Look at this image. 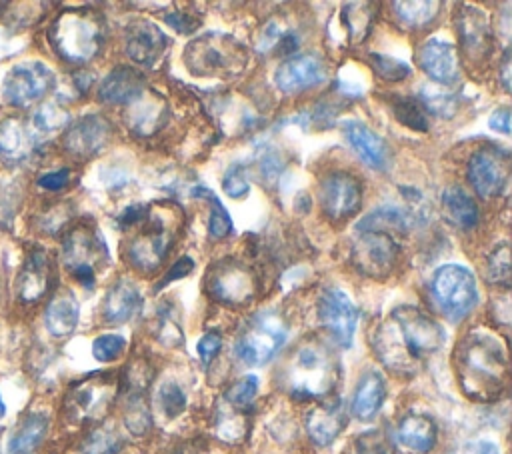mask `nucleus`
<instances>
[{
	"instance_id": "nucleus-41",
	"label": "nucleus",
	"mask_w": 512,
	"mask_h": 454,
	"mask_svg": "<svg viewBox=\"0 0 512 454\" xmlns=\"http://www.w3.org/2000/svg\"><path fill=\"white\" fill-rule=\"evenodd\" d=\"M192 196H202L206 200H210V212H208V234L212 238H224L230 234L232 230V220H230V214L228 210L224 208V204L206 188H196L192 190Z\"/></svg>"
},
{
	"instance_id": "nucleus-19",
	"label": "nucleus",
	"mask_w": 512,
	"mask_h": 454,
	"mask_svg": "<svg viewBox=\"0 0 512 454\" xmlns=\"http://www.w3.org/2000/svg\"><path fill=\"white\" fill-rule=\"evenodd\" d=\"M326 78V64L318 54H296L280 62L274 82L280 92L294 96L318 86Z\"/></svg>"
},
{
	"instance_id": "nucleus-21",
	"label": "nucleus",
	"mask_w": 512,
	"mask_h": 454,
	"mask_svg": "<svg viewBox=\"0 0 512 454\" xmlns=\"http://www.w3.org/2000/svg\"><path fill=\"white\" fill-rule=\"evenodd\" d=\"M126 54L136 64L152 68L166 52L170 40L162 32L160 26H156L150 20H134L126 28Z\"/></svg>"
},
{
	"instance_id": "nucleus-1",
	"label": "nucleus",
	"mask_w": 512,
	"mask_h": 454,
	"mask_svg": "<svg viewBox=\"0 0 512 454\" xmlns=\"http://www.w3.org/2000/svg\"><path fill=\"white\" fill-rule=\"evenodd\" d=\"M444 328L416 306L390 310L370 334L376 358L398 376H414L444 346Z\"/></svg>"
},
{
	"instance_id": "nucleus-46",
	"label": "nucleus",
	"mask_w": 512,
	"mask_h": 454,
	"mask_svg": "<svg viewBox=\"0 0 512 454\" xmlns=\"http://www.w3.org/2000/svg\"><path fill=\"white\" fill-rule=\"evenodd\" d=\"M488 278L492 284L508 290L510 286V250L508 242L498 244L488 256Z\"/></svg>"
},
{
	"instance_id": "nucleus-10",
	"label": "nucleus",
	"mask_w": 512,
	"mask_h": 454,
	"mask_svg": "<svg viewBox=\"0 0 512 454\" xmlns=\"http://www.w3.org/2000/svg\"><path fill=\"white\" fill-rule=\"evenodd\" d=\"M288 326L278 312L254 314L234 342V354L246 366L266 364L286 342Z\"/></svg>"
},
{
	"instance_id": "nucleus-42",
	"label": "nucleus",
	"mask_w": 512,
	"mask_h": 454,
	"mask_svg": "<svg viewBox=\"0 0 512 454\" xmlns=\"http://www.w3.org/2000/svg\"><path fill=\"white\" fill-rule=\"evenodd\" d=\"M366 58H368V64H370L372 72L378 74L386 82H400V80L408 78V74H410V66L406 62H402L398 58H392L388 54L370 52Z\"/></svg>"
},
{
	"instance_id": "nucleus-29",
	"label": "nucleus",
	"mask_w": 512,
	"mask_h": 454,
	"mask_svg": "<svg viewBox=\"0 0 512 454\" xmlns=\"http://www.w3.org/2000/svg\"><path fill=\"white\" fill-rule=\"evenodd\" d=\"M80 318V306L76 296L70 290H60L56 292L44 312V324L46 330L56 336V338H64L68 334H72L76 330Z\"/></svg>"
},
{
	"instance_id": "nucleus-6",
	"label": "nucleus",
	"mask_w": 512,
	"mask_h": 454,
	"mask_svg": "<svg viewBox=\"0 0 512 454\" xmlns=\"http://www.w3.org/2000/svg\"><path fill=\"white\" fill-rule=\"evenodd\" d=\"M108 246L92 222L74 224L62 240V262L70 276L86 288H92L96 276L108 264Z\"/></svg>"
},
{
	"instance_id": "nucleus-40",
	"label": "nucleus",
	"mask_w": 512,
	"mask_h": 454,
	"mask_svg": "<svg viewBox=\"0 0 512 454\" xmlns=\"http://www.w3.org/2000/svg\"><path fill=\"white\" fill-rule=\"evenodd\" d=\"M124 448V438L112 426H96L80 444L82 454H118Z\"/></svg>"
},
{
	"instance_id": "nucleus-56",
	"label": "nucleus",
	"mask_w": 512,
	"mask_h": 454,
	"mask_svg": "<svg viewBox=\"0 0 512 454\" xmlns=\"http://www.w3.org/2000/svg\"><path fill=\"white\" fill-rule=\"evenodd\" d=\"M68 182H70V170L68 168L52 170V172H46L38 178V186L42 190H48V192H58V190L66 188Z\"/></svg>"
},
{
	"instance_id": "nucleus-26",
	"label": "nucleus",
	"mask_w": 512,
	"mask_h": 454,
	"mask_svg": "<svg viewBox=\"0 0 512 454\" xmlns=\"http://www.w3.org/2000/svg\"><path fill=\"white\" fill-rule=\"evenodd\" d=\"M140 308H142V294L138 286L128 278H120L108 288L104 296L102 318L108 324H124L130 318H134V314H138Z\"/></svg>"
},
{
	"instance_id": "nucleus-18",
	"label": "nucleus",
	"mask_w": 512,
	"mask_h": 454,
	"mask_svg": "<svg viewBox=\"0 0 512 454\" xmlns=\"http://www.w3.org/2000/svg\"><path fill=\"white\" fill-rule=\"evenodd\" d=\"M54 264L50 254L42 246H34L26 252L22 266L14 280L16 298L24 304L38 302L52 286Z\"/></svg>"
},
{
	"instance_id": "nucleus-59",
	"label": "nucleus",
	"mask_w": 512,
	"mask_h": 454,
	"mask_svg": "<svg viewBox=\"0 0 512 454\" xmlns=\"http://www.w3.org/2000/svg\"><path fill=\"white\" fill-rule=\"evenodd\" d=\"M488 126L500 134H510V108L508 106H500L496 108L490 118H488Z\"/></svg>"
},
{
	"instance_id": "nucleus-50",
	"label": "nucleus",
	"mask_w": 512,
	"mask_h": 454,
	"mask_svg": "<svg viewBox=\"0 0 512 454\" xmlns=\"http://www.w3.org/2000/svg\"><path fill=\"white\" fill-rule=\"evenodd\" d=\"M152 376H154V370L152 366L142 360V358H136L128 368H126V386L130 388V396L132 394H144L146 388L150 386L152 382Z\"/></svg>"
},
{
	"instance_id": "nucleus-9",
	"label": "nucleus",
	"mask_w": 512,
	"mask_h": 454,
	"mask_svg": "<svg viewBox=\"0 0 512 454\" xmlns=\"http://www.w3.org/2000/svg\"><path fill=\"white\" fill-rule=\"evenodd\" d=\"M120 378L114 372H94L76 380L64 398V412L76 424L102 420L114 404Z\"/></svg>"
},
{
	"instance_id": "nucleus-51",
	"label": "nucleus",
	"mask_w": 512,
	"mask_h": 454,
	"mask_svg": "<svg viewBox=\"0 0 512 454\" xmlns=\"http://www.w3.org/2000/svg\"><path fill=\"white\" fill-rule=\"evenodd\" d=\"M34 124H36V128H40L44 132L58 130L68 124V112L56 104H44L36 110Z\"/></svg>"
},
{
	"instance_id": "nucleus-2",
	"label": "nucleus",
	"mask_w": 512,
	"mask_h": 454,
	"mask_svg": "<svg viewBox=\"0 0 512 454\" xmlns=\"http://www.w3.org/2000/svg\"><path fill=\"white\" fill-rule=\"evenodd\" d=\"M454 370L462 392L476 402H494L510 382L504 340L486 328H472L454 348Z\"/></svg>"
},
{
	"instance_id": "nucleus-58",
	"label": "nucleus",
	"mask_w": 512,
	"mask_h": 454,
	"mask_svg": "<svg viewBox=\"0 0 512 454\" xmlns=\"http://www.w3.org/2000/svg\"><path fill=\"white\" fill-rule=\"evenodd\" d=\"M452 454H500V450L490 440H474L458 446Z\"/></svg>"
},
{
	"instance_id": "nucleus-20",
	"label": "nucleus",
	"mask_w": 512,
	"mask_h": 454,
	"mask_svg": "<svg viewBox=\"0 0 512 454\" xmlns=\"http://www.w3.org/2000/svg\"><path fill=\"white\" fill-rule=\"evenodd\" d=\"M112 126L102 114H86L72 122L64 134V148L70 156L86 160L96 156L110 140Z\"/></svg>"
},
{
	"instance_id": "nucleus-5",
	"label": "nucleus",
	"mask_w": 512,
	"mask_h": 454,
	"mask_svg": "<svg viewBox=\"0 0 512 454\" xmlns=\"http://www.w3.org/2000/svg\"><path fill=\"white\" fill-rule=\"evenodd\" d=\"M48 40L62 60L86 64L100 54L106 40V24L100 12L92 8H66L52 20Z\"/></svg>"
},
{
	"instance_id": "nucleus-54",
	"label": "nucleus",
	"mask_w": 512,
	"mask_h": 454,
	"mask_svg": "<svg viewBox=\"0 0 512 454\" xmlns=\"http://www.w3.org/2000/svg\"><path fill=\"white\" fill-rule=\"evenodd\" d=\"M164 22L168 26H172L180 34H190V32H194L200 26V18L194 16L192 12H186V10H172V12H168L164 16Z\"/></svg>"
},
{
	"instance_id": "nucleus-53",
	"label": "nucleus",
	"mask_w": 512,
	"mask_h": 454,
	"mask_svg": "<svg viewBox=\"0 0 512 454\" xmlns=\"http://www.w3.org/2000/svg\"><path fill=\"white\" fill-rule=\"evenodd\" d=\"M420 104L438 116H452V112L456 110V100L446 92H422Z\"/></svg>"
},
{
	"instance_id": "nucleus-32",
	"label": "nucleus",
	"mask_w": 512,
	"mask_h": 454,
	"mask_svg": "<svg viewBox=\"0 0 512 454\" xmlns=\"http://www.w3.org/2000/svg\"><path fill=\"white\" fill-rule=\"evenodd\" d=\"M398 440L412 452L426 454L436 444V424L424 414H406L398 422Z\"/></svg>"
},
{
	"instance_id": "nucleus-37",
	"label": "nucleus",
	"mask_w": 512,
	"mask_h": 454,
	"mask_svg": "<svg viewBox=\"0 0 512 454\" xmlns=\"http://www.w3.org/2000/svg\"><path fill=\"white\" fill-rule=\"evenodd\" d=\"M392 8L398 22L412 30L426 28L440 14V2H392Z\"/></svg>"
},
{
	"instance_id": "nucleus-13",
	"label": "nucleus",
	"mask_w": 512,
	"mask_h": 454,
	"mask_svg": "<svg viewBox=\"0 0 512 454\" xmlns=\"http://www.w3.org/2000/svg\"><path fill=\"white\" fill-rule=\"evenodd\" d=\"M56 84L54 72L40 60H24L14 64L4 80V100L14 108H30L38 104Z\"/></svg>"
},
{
	"instance_id": "nucleus-38",
	"label": "nucleus",
	"mask_w": 512,
	"mask_h": 454,
	"mask_svg": "<svg viewBox=\"0 0 512 454\" xmlns=\"http://www.w3.org/2000/svg\"><path fill=\"white\" fill-rule=\"evenodd\" d=\"M214 430L222 440H226L230 444L240 442L248 432L246 408H236V406H230L228 402H224V408H220L216 414Z\"/></svg>"
},
{
	"instance_id": "nucleus-33",
	"label": "nucleus",
	"mask_w": 512,
	"mask_h": 454,
	"mask_svg": "<svg viewBox=\"0 0 512 454\" xmlns=\"http://www.w3.org/2000/svg\"><path fill=\"white\" fill-rule=\"evenodd\" d=\"M34 138L18 118L0 122V158L6 162H22L32 154Z\"/></svg>"
},
{
	"instance_id": "nucleus-30",
	"label": "nucleus",
	"mask_w": 512,
	"mask_h": 454,
	"mask_svg": "<svg viewBox=\"0 0 512 454\" xmlns=\"http://www.w3.org/2000/svg\"><path fill=\"white\" fill-rule=\"evenodd\" d=\"M374 4L370 2H348L338 12V32L344 36L348 46L362 44L370 34L374 22Z\"/></svg>"
},
{
	"instance_id": "nucleus-16",
	"label": "nucleus",
	"mask_w": 512,
	"mask_h": 454,
	"mask_svg": "<svg viewBox=\"0 0 512 454\" xmlns=\"http://www.w3.org/2000/svg\"><path fill=\"white\" fill-rule=\"evenodd\" d=\"M456 34L464 58L470 64H486L494 52V30L482 8L462 4L456 12Z\"/></svg>"
},
{
	"instance_id": "nucleus-36",
	"label": "nucleus",
	"mask_w": 512,
	"mask_h": 454,
	"mask_svg": "<svg viewBox=\"0 0 512 454\" xmlns=\"http://www.w3.org/2000/svg\"><path fill=\"white\" fill-rule=\"evenodd\" d=\"M412 224V216L398 208V206H380L376 210H372L368 216H364L356 228L358 230H380V232H388V234H404Z\"/></svg>"
},
{
	"instance_id": "nucleus-25",
	"label": "nucleus",
	"mask_w": 512,
	"mask_h": 454,
	"mask_svg": "<svg viewBox=\"0 0 512 454\" xmlns=\"http://www.w3.org/2000/svg\"><path fill=\"white\" fill-rule=\"evenodd\" d=\"M344 136L348 144L354 148V152L360 156L364 164H368L374 170H384L388 164V146L386 142L366 124L358 120H348L342 126Z\"/></svg>"
},
{
	"instance_id": "nucleus-48",
	"label": "nucleus",
	"mask_w": 512,
	"mask_h": 454,
	"mask_svg": "<svg viewBox=\"0 0 512 454\" xmlns=\"http://www.w3.org/2000/svg\"><path fill=\"white\" fill-rule=\"evenodd\" d=\"M258 392V378L254 374H248L240 380H236L224 394V402L236 408H248Z\"/></svg>"
},
{
	"instance_id": "nucleus-61",
	"label": "nucleus",
	"mask_w": 512,
	"mask_h": 454,
	"mask_svg": "<svg viewBox=\"0 0 512 454\" xmlns=\"http://www.w3.org/2000/svg\"><path fill=\"white\" fill-rule=\"evenodd\" d=\"M4 414H6V404H4V400L0 396V418H4Z\"/></svg>"
},
{
	"instance_id": "nucleus-24",
	"label": "nucleus",
	"mask_w": 512,
	"mask_h": 454,
	"mask_svg": "<svg viewBox=\"0 0 512 454\" xmlns=\"http://www.w3.org/2000/svg\"><path fill=\"white\" fill-rule=\"evenodd\" d=\"M346 426V412L340 400H330L314 406L306 414V432L316 446L332 444Z\"/></svg>"
},
{
	"instance_id": "nucleus-60",
	"label": "nucleus",
	"mask_w": 512,
	"mask_h": 454,
	"mask_svg": "<svg viewBox=\"0 0 512 454\" xmlns=\"http://www.w3.org/2000/svg\"><path fill=\"white\" fill-rule=\"evenodd\" d=\"M500 80H502L504 90L510 92V52L508 50L504 52L502 62H500Z\"/></svg>"
},
{
	"instance_id": "nucleus-15",
	"label": "nucleus",
	"mask_w": 512,
	"mask_h": 454,
	"mask_svg": "<svg viewBox=\"0 0 512 454\" xmlns=\"http://www.w3.org/2000/svg\"><path fill=\"white\" fill-rule=\"evenodd\" d=\"M318 204L332 222H344L362 206V184L346 170H330L318 182Z\"/></svg>"
},
{
	"instance_id": "nucleus-31",
	"label": "nucleus",
	"mask_w": 512,
	"mask_h": 454,
	"mask_svg": "<svg viewBox=\"0 0 512 454\" xmlns=\"http://www.w3.org/2000/svg\"><path fill=\"white\" fill-rule=\"evenodd\" d=\"M444 216L460 230H470L480 220V210L474 198L458 184L446 186L440 194Z\"/></svg>"
},
{
	"instance_id": "nucleus-52",
	"label": "nucleus",
	"mask_w": 512,
	"mask_h": 454,
	"mask_svg": "<svg viewBox=\"0 0 512 454\" xmlns=\"http://www.w3.org/2000/svg\"><path fill=\"white\" fill-rule=\"evenodd\" d=\"M222 188L230 198H242L248 194L250 184L242 164H232L222 176Z\"/></svg>"
},
{
	"instance_id": "nucleus-39",
	"label": "nucleus",
	"mask_w": 512,
	"mask_h": 454,
	"mask_svg": "<svg viewBox=\"0 0 512 454\" xmlns=\"http://www.w3.org/2000/svg\"><path fill=\"white\" fill-rule=\"evenodd\" d=\"M390 108L394 112V118L408 126L414 132H426L428 130V118L424 112V106L418 98L412 96H394L390 102Z\"/></svg>"
},
{
	"instance_id": "nucleus-34",
	"label": "nucleus",
	"mask_w": 512,
	"mask_h": 454,
	"mask_svg": "<svg viewBox=\"0 0 512 454\" xmlns=\"http://www.w3.org/2000/svg\"><path fill=\"white\" fill-rule=\"evenodd\" d=\"M256 48L262 54L290 56L298 48V34L288 22L280 18H272L262 26L256 40Z\"/></svg>"
},
{
	"instance_id": "nucleus-57",
	"label": "nucleus",
	"mask_w": 512,
	"mask_h": 454,
	"mask_svg": "<svg viewBox=\"0 0 512 454\" xmlns=\"http://www.w3.org/2000/svg\"><path fill=\"white\" fill-rule=\"evenodd\" d=\"M192 270H194V260H192L190 256H182L180 260H176V262L170 266V270L164 274V278L160 280V284L156 286V290L168 286V284L174 282V280H180V278L188 276Z\"/></svg>"
},
{
	"instance_id": "nucleus-28",
	"label": "nucleus",
	"mask_w": 512,
	"mask_h": 454,
	"mask_svg": "<svg viewBox=\"0 0 512 454\" xmlns=\"http://www.w3.org/2000/svg\"><path fill=\"white\" fill-rule=\"evenodd\" d=\"M386 400V380L380 372L368 370L360 376L354 396H352V414L360 422L372 420Z\"/></svg>"
},
{
	"instance_id": "nucleus-44",
	"label": "nucleus",
	"mask_w": 512,
	"mask_h": 454,
	"mask_svg": "<svg viewBox=\"0 0 512 454\" xmlns=\"http://www.w3.org/2000/svg\"><path fill=\"white\" fill-rule=\"evenodd\" d=\"M156 336L166 346H178L182 344V328L176 318V312L170 304L158 306L156 312Z\"/></svg>"
},
{
	"instance_id": "nucleus-49",
	"label": "nucleus",
	"mask_w": 512,
	"mask_h": 454,
	"mask_svg": "<svg viewBox=\"0 0 512 454\" xmlns=\"http://www.w3.org/2000/svg\"><path fill=\"white\" fill-rule=\"evenodd\" d=\"M126 348V340L120 334H102L92 342V356L98 362L116 360Z\"/></svg>"
},
{
	"instance_id": "nucleus-22",
	"label": "nucleus",
	"mask_w": 512,
	"mask_h": 454,
	"mask_svg": "<svg viewBox=\"0 0 512 454\" xmlns=\"http://www.w3.org/2000/svg\"><path fill=\"white\" fill-rule=\"evenodd\" d=\"M420 70L436 84H452L460 76L458 50L452 42L442 38H428L416 54Z\"/></svg>"
},
{
	"instance_id": "nucleus-23",
	"label": "nucleus",
	"mask_w": 512,
	"mask_h": 454,
	"mask_svg": "<svg viewBox=\"0 0 512 454\" xmlns=\"http://www.w3.org/2000/svg\"><path fill=\"white\" fill-rule=\"evenodd\" d=\"M146 90L144 76L130 66L112 68L98 86V98L106 104H124L128 106Z\"/></svg>"
},
{
	"instance_id": "nucleus-27",
	"label": "nucleus",
	"mask_w": 512,
	"mask_h": 454,
	"mask_svg": "<svg viewBox=\"0 0 512 454\" xmlns=\"http://www.w3.org/2000/svg\"><path fill=\"white\" fill-rule=\"evenodd\" d=\"M166 106L162 98L154 92H142L134 102L128 104L126 112V126L136 136H152L162 128V122L166 120Z\"/></svg>"
},
{
	"instance_id": "nucleus-3",
	"label": "nucleus",
	"mask_w": 512,
	"mask_h": 454,
	"mask_svg": "<svg viewBox=\"0 0 512 454\" xmlns=\"http://www.w3.org/2000/svg\"><path fill=\"white\" fill-rule=\"evenodd\" d=\"M338 358L320 340H302L282 362L278 380L282 388L300 400L324 398L338 384Z\"/></svg>"
},
{
	"instance_id": "nucleus-17",
	"label": "nucleus",
	"mask_w": 512,
	"mask_h": 454,
	"mask_svg": "<svg viewBox=\"0 0 512 454\" xmlns=\"http://www.w3.org/2000/svg\"><path fill=\"white\" fill-rule=\"evenodd\" d=\"M316 310L318 320L322 328L330 334V338L338 346L348 348L352 344L358 324V308L352 302V298L340 288H326L318 296Z\"/></svg>"
},
{
	"instance_id": "nucleus-45",
	"label": "nucleus",
	"mask_w": 512,
	"mask_h": 454,
	"mask_svg": "<svg viewBox=\"0 0 512 454\" xmlns=\"http://www.w3.org/2000/svg\"><path fill=\"white\" fill-rule=\"evenodd\" d=\"M156 402H158V408L162 410V414L172 420V418H176V416H180L184 412V408H186V394H184V390L174 380H166L158 388Z\"/></svg>"
},
{
	"instance_id": "nucleus-11",
	"label": "nucleus",
	"mask_w": 512,
	"mask_h": 454,
	"mask_svg": "<svg viewBox=\"0 0 512 454\" xmlns=\"http://www.w3.org/2000/svg\"><path fill=\"white\" fill-rule=\"evenodd\" d=\"M206 294L232 308H240L250 304L258 292L256 272L238 258L226 256L216 260L204 276Z\"/></svg>"
},
{
	"instance_id": "nucleus-14",
	"label": "nucleus",
	"mask_w": 512,
	"mask_h": 454,
	"mask_svg": "<svg viewBox=\"0 0 512 454\" xmlns=\"http://www.w3.org/2000/svg\"><path fill=\"white\" fill-rule=\"evenodd\" d=\"M466 178L480 198H498L510 180V154L494 144L474 150L466 164Z\"/></svg>"
},
{
	"instance_id": "nucleus-43",
	"label": "nucleus",
	"mask_w": 512,
	"mask_h": 454,
	"mask_svg": "<svg viewBox=\"0 0 512 454\" xmlns=\"http://www.w3.org/2000/svg\"><path fill=\"white\" fill-rule=\"evenodd\" d=\"M124 424L134 436H142L148 432L152 418H150V410L146 406L144 394H132L128 398L126 410H124Z\"/></svg>"
},
{
	"instance_id": "nucleus-55",
	"label": "nucleus",
	"mask_w": 512,
	"mask_h": 454,
	"mask_svg": "<svg viewBox=\"0 0 512 454\" xmlns=\"http://www.w3.org/2000/svg\"><path fill=\"white\" fill-rule=\"evenodd\" d=\"M196 350H198V356L204 364H210L218 352L222 350V336L218 332H206L198 344H196Z\"/></svg>"
},
{
	"instance_id": "nucleus-47",
	"label": "nucleus",
	"mask_w": 512,
	"mask_h": 454,
	"mask_svg": "<svg viewBox=\"0 0 512 454\" xmlns=\"http://www.w3.org/2000/svg\"><path fill=\"white\" fill-rule=\"evenodd\" d=\"M354 450L356 454H396L392 438L380 428L360 434L354 440Z\"/></svg>"
},
{
	"instance_id": "nucleus-12",
	"label": "nucleus",
	"mask_w": 512,
	"mask_h": 454,
	"mask_svg": "<svg viewBox=\"0 0 512 454\" xmlns=\"http://www.w3.org/2000/svg\"><path fill=\"white\" fill-rule=\"evenodd\" d=\"M400 242L394 234L380 230H358L352 240L350 260L352 266L368 278L382 280L398 264Z\"/></svg>"
},
{
	"instance_id": "nucleus-4",
	"label": "nucleus",
	"mask_w": 512,
	"mask_h": 454,
	"mask_svg": "<svg viewBox=\"0 0 512 454\" xmlns=\"http://www.w3.org/2000/svg\"><path fill=\"white\" fill-rule=\"evenodd\" d=\"M182 224V210L166 202L146 204L136 232L128 238L126 260L140 274H154L170 254ZM132 226V228H134Z\"/></svg>"
},
{
	"instance_id": "nucleus-8",
	"label": "nucleus",
	"mask_w": 512,
	"mask_h": 454,
	"mask_svg": "<svg viewBox=\"0 0 512 454\" xmlns=\"http://www.w3.org/2000/svg\"><path fill=\"white\" fill-rule=\"evenodd\" d=\"M430 294L444 318L460 322L478 304V282L466 266L444 264L432 274Z\"/></svg>"
},
{
	"instance_id": "nucleus-35",
	"label": "nucleus",
	"mask_w": 512,
	"mask_h": 454,
	"mask_svg": "<svg viewBox=\"0 0 512 454\" xmlns=\"http://www.w3.org/2000/svg\"><path fill=\"white\" fill-rule=\"evenodd\" d=\"M48 430V418L42 412H32L22 418L8 440V454H34Z\"/></svg>"
},
{
	"instance_id": "nucleus-7",
	"label": "nucleus",
	"mask_w": 512,
	"mask_h": 454,
	"mask_svg": "<svg viewBox=\"0 0 512 454\" xmlns=\"http://www.w3.org/2000/svg\"><path fill=\"white\" fill-rule=\"evenodd\" d=\"M184 62L194 76H224L244 66L246 52L232 36L208 32L184 48Z\"/></svg>"
}]
</instances>
